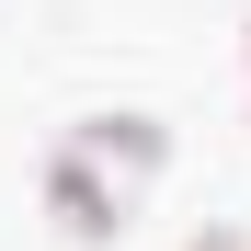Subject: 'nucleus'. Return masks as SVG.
Returning <instances> with one entry per match:
<instances>
[{"label":"nucleus","mask_w":251,"mask_h":251,"mask_svg":"<svg viewBox=\"0 0 251 251\" xmlns=\"http://www.w3.org/2000/svg\"><path fill=\"white\" fill-rule=\"evenodd\" d=\"M69 149L92 160L103 183H149L160 160H172V126H160V114H80V126H69Z\"/></svg>","instance_id":"1"},{"label":"nucleus","mask_w":251,"mask_h":251,"mask_svg":"<svg viewBox=\"0 0 251 251\" xmlns=\"http://www.w3.org/2000/svg\"><path fill=\"white\" fill-rule=\"evenodd\" d=\"M240 46H251V34H240Z\"/></svg>","instance_id":"3"},{"label":"nucleus","mask_w":251,"mask_h":251,"mask_svg":"<svg viewBox=\"0 0 251 251\" xmlns=\"http://www.w3.org/2000/svg\"><path fill=\"white\" fill-rule=\"evenodd\" d=\"M46 205L69 217V240H114V228H126V183H103V172H92L69 137L46 149Z\"/></svg>","instance_id":"2"}]
</instances>
